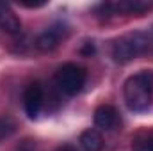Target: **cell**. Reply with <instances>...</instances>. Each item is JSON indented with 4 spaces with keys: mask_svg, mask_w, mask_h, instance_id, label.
I'll list each match as a JSON object with an SVG mask.
<instances>
[{
    "mask_svg": "<svg viewBox=\"0 0 153 151\" xmlns=\"http://www.w3.org/2000/svg\"><path fill=\"white\" fill-rule=\"evenodd\" d=\"M134 151H153V135H141L132 144Z\"/></svg>",
    "mask_w": 153,
    "mask_h": 151,
    "instance_id": "11",
    "label": "cell"
},
{
    "mask_svg": "<svg viewBox=\"0 0 153 151\" xmlns=\"http://www.w3.org/2000/svg\"><path fill=\"white\" fill-rule=\"evenodd\" d=\"M94 124L102 130H116L119 126V114L112 105H100L94 110Z\"/></svg>",
    "mask_w": 153,
    "mask_h": 151,
    "instance_id": "5",
    "label": "cell"
},
{
    "mask_svg": "<svg viewBox=\"0 0 153 151\" xmlns=\"http://www.w3.org/2000/svg\"><path fill=\"white\" fill-rule=\"evenodd\" d=\"M57 151H78L75 146H71V144H62V146H59Z\"/></svg>",
    "mask_w": 153,
    "mask_h": 151,
    "instance_id": "13",
    "label": "cell"
},
{
    "mask_svg": "<svg viewBox=\"0 0 153 151\" xmlns=\"http://www.w3.org/2000/svg\"><path fill=\"white\" fill-rule=\"evenodd\" d=\"M16 130V123L11 117H0V141L9 139Z\"/></svg>",
    "mask_w": 153,
    "mask_h": 151,
    "instance_id": "10",
    "label": "cell"
},
{
    "mask_svg": "<svg viewBox=\"0 0 153 151\" xmlns=\"http://www.w3.org/2000/svg\"><path fill=\"white\" fill-rule=\"evenodd\" d=\"M80 146L84 151H102L103 150V137L98 130H85L80 135Z\"/></svg>",
    "mask_w": 153,
    "mask_h": 151,
    "instance_id": "9",
    "label": "cell"
},
{
    "mask_svg": "<svg viewBox=\"0 0 153 151\" xmlns=\"http://www.w3.org/2000/svg\"><path fill=\"white\" fill-rule=\"evenodd\" d=\"M125 101L134 112H144L153 103V71H141L125 82Z\"/></svg>",
    "mask_w": 153,
    "mask_h": 151,
    "instance_id": "1",
    "label": "cell"
},
{
    "mask_svg": "<svg viewBox=\"0 0 153 151\" xmlns=\"http://www.w3.org/2000/svg\"><path fill=\"white\" fill-rule=\"evenodd\" d=\"M0 29L7 34H18L22 30V23H20V18L14 14V11L0 2Z\"/></svg>",
    "mask_w": 153,
    "mask_h": 151,
    "instance_id": "7",
    "label": "cell"
},
{
    "mask_svg": "<svg viewBox=\"0 0 153 151\" xmlns=\"http://www.w3.org/2000/svg\"><path fill=\"white\" fill-rule=\"evenodd\" d=\"M45 107V91L39 84H30L23 93V109L30 119L39 117Z\"/></svg>",
    "mask_w": 153,
    "mask_h": 151,
    "instance_id": "4",
    "label": "cell"
},
{
    "mask_svg": "<svg viewBox=\"0 0 153 151\" xmlns=\"http://www.w3.org/2000/svg\"><path fill=\"white\" fill-rule=\"evenodd\" d=\"M16 151H41V150H39V146L34 141H23V142L16 148Z\"/></svg>",
    "mask_w": 153,
    "mask_h": 151,
    "instance_id": "12",
    "label": "cell"
},
{
    "mask_svg": "<svg viewBox=\"0 0 153 151\" xmlns=\"http://www.w3.org/2000/svg\"><path fill=\"white\" fill-rule=\"evenodd\" d=\"M116 13H126V14H143L153 7V2H144V0H123L112 4Z\"/></svg>",
    "mask_w": 153,
    "mask_h": 151,
    "instance_id": "8",
    "label": "cell"
},
{
    "mask_svg": "<svg viewBox=\"0 0 153 151\" xmlns=\"http://www.w3.org/2000/svg\"><path fill=\"white\" fill-rule=\"evenodd\" d=\"M85 80H87L85 70L76 66V64H64L55 75L57 89L68 96H73L76 93H80L82 87L85 85Z\"/></svg>",
    "mask_w": 153,
    "mask_h": 151,
    "instance_id": "3",
    "label": "cell"
},
{
    "mask_svg": "<svg viewBox=\"0 0 153 151\" xmlns=\"http://www.w3.org/2000/svg\"><path fill=\"white\" fill-rule=\"evenodd\" d=\"M61 29L62 27H50L45 32H41L36 38V48L41 50V52H52V50H55L59 46L61 39L64 38V34H62Z\"/></svg>",
    "mask_w": 153,
    "mask_h": 151,
    "instance_id": "6",
    "label": "cell"
},
{
    "mask_svg": "<svg viewBox=\"0 0 153 151\" xmlns=\"http://www.w3.org/2000/svg\"><path fill=\"white\" fill-rule=\"evenodd\" d=\"M150 46V39L143 32H132L126 34L123 38L116 39L112 44V57L116 62L119 64H126L130 61H134L135 57H139L141 53H144Z\"/></svg>",
    "mask_w": 153,
    "mask_h": 151,
    "instance_id": "2",
    "label": "cell"
}]
</instances>
